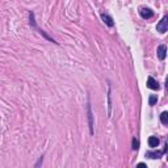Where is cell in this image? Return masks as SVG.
Instances as JSON below:
<instances>
[{
    "instance_id": "obj_1",
    "label": "cell",
    "mask_w": 168,
    "mask_h": 168,
    "mask_svg": "<svg viewBox=\"0 0 168 168\" xmlns=\"http://www.w3.org/2000/svg\"><path fill=\"white\" fill-rule=\"evenodd\" d=\"M156 30L159 32V33L168 32V16H164V17L162 18V21H159V24H158V26H156Z\"/></svg>"
},
{
    "instance_id": "obj_2",
    "label": "cell",
    "mask_w": 168,
    "mask_h": 168,
    "mask_svg": "<svg viewBox=\"0 0 168 168\" xmlns=\"http://www.w3.org/2000/svg\"><path fill=\"white\" fill-rule=\"evenodd\" d=\"M167 148H168V143L165 144L164 151H147L146 152V158H150V159H158V158H160L165 151H167Z\"/></svg>"
},
{
    "instance_id": "obj_3",
    "label": "cell",
    "mask_w": 168,
    "mask_h": 168,
    "mask_svg": "<svg viewBox=\"0 0 168 168\" xmlns=\"http://www.w3.org/2000/svg\"><path fill=\"white\" fill-rule=\"evenodd\" d=\"M147 87H148L150 89H154V91H158V89L160 88L158 81L155 80L152 76H148V78H147Z\"/></svg>"
},
{
    "instance_id": "obj_4",
    "label": "cell",
    "mask_w": 168,
    "mask_h": 168,
    "mask_svg": "<svg viewBox=\"0 0 168 168\" xmlns=\"http://www.w3.org/2000/svg\"><path fill=\"white\" fill-rule=\"evenodd\" d=\"M139 15H141L144 20H147V18H151L152 16H154V12H152L150 8H141V10H139Z\"/></svg>"
},
{
    "instance_id": "obj_5",
    "label": "cell",
    "mask_w": 168,
    "mask_h": 168,
    "mask_svg": "<svg viewBox=\"0 0 168 168\" xmlns=\"http://www.w3.org/2000/svg\"><path fill=\"white\" fill-rule=\"evenodd\" d=\"M88 120H89V130H91V134L93 135V114H92V108H91V104L88 102Z\"/></svg>"
},
{
    "instance_id": "obj_6",
    "label": "cell",
    "mask_w": 168,
    "mask_h": 168,
    "mask_svg": "<svg viewBox=\"0 0 168 168\" xmlns=\"http://www.w3.org/2000/svg\"><path fill=\"white\" fill-rule=\"evenodd\" d=\"M158 58H159L160 60H163L165 57H167V47L164 46V45H160L159 47H158Z\"/></svg>"
},
{
    "instance_id": "obj_7",
    "label": "cell",
    "mask_w": 168,
    "mask_h": 168,
    "mask_svg": "<svg viewBox=\"0 0 168 168\" xmlns=\"http://www.w3.org/2000/svg\"><path fill=\"white\" fill-rule=\"evenodd\" d=\"M101 18H102V21H104V22L108 26H113V25H114V22H113V18L110 17V16H108V15H105V13H102V15H101Z\"/></svg>"
},
{
    "instance_id": "obj_8",
    "label": "cell",
    "mask_w": 168,
    "mask_h": 168,
    "mask_svg": "<svg viewBox=\"0 0 168 168\" xmlns=\"http://www.w3.org/2000/svg\"><path fill=\"white\" fill-rule=\"evenodd\" d=\"M148 144H150V147H158V144H159V138H158V136H150Z\"/></svg>"
},
{
    "instance_id": "obj_9",
    "label": "cell",
    "mask_w": 168,
    "mask_h": 168,
    "mask_svg": "<svg viewBox=\"0 0 168 168\" xmlns=\"http://www.w3.org/2000/svg\"><path fill=\"white\" fill-rule=\"evenodd\" d=\"M160 121H162V123H164V125H168V112H163L162 114H160Z\"/></svg>"
},
{
    "instance_id": "obj_10",
    "label": "cell",
    "mask_w": 168,
    "mask_h": 168,
    "mask_svg": "<svg viewBox=\"0 0 168 168\" xmlns=\"http://www.w3.org/2000/svg\"><path fill=\"white\" fill-rule=\"evenodd\" d=\"M148 102H150V105H155L158 102V96L156 94H151V96L148 97Z\"/></svg>"
},
{
    "instance_id": "obj_11",
    "label": "cell",
    "mask_w": 168,
    "mask_h": 168,
    "mask_svg": "<svg viewBox=\"0 0 168 168\" xmlns=\"http://www.w3.org/2000/svg\"><path fill=\"white\" fill-rule=\"evenodd\" d=\"M133 150H138L139 148V142L136 141V138H133V147H131Z\"/></svg>"
},
{
    "instance_id": "obj_12",
    "label": "cell",
    "mask_w": 168,
    "mask_h": 168,
    "mask_svg": "<svg viewBox=\"0 0 168 168\" xmlns=\"http://www.w3.org/2000/svg\"><path fill=\"white\" fill-rule=\"evenodd\" d=\"M165 89H167V92H168V76H167V79H165Z\"/></svg>"
},
{
    "instance_id": "obj_13",
    "label": "cell",
    "mask_w": 168,
    "mask_h": 168,
    "mask_svg": "<svg viewBox=\"0 0 168 168\" xmlns=\"http://www.w3.org/2000/svg\"><path fill=\"white\" fill-rule=\"evenodd\" d=\"M138 165H139V167H146V164H144V163H139Z\"/></svg>"
},
{
    "instance_id": "obj_14",
    "label": "cell",
    "mask_w": 168,
    "mask_h": 168,
    "mask_svg": "<svg viewBox=\"0 0 168 168\" xmlns=\"http://www.w3.org/2000/svg\"><path fill=\"white\" fill-rule=\"evenodd\" d=\"M165 152H167V160H168V148H167V151H165Z\"/></svg>"
}]
</instances>
